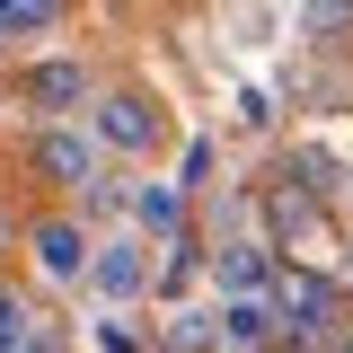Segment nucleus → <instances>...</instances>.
Listing matches in <instances>:
<instances>
[{
	"mask_svg": "<svg viewBox=\"0 0 353 353\" xmlns=\"http://www.w3.org/2000/svg\"><path fill=\"white\" fill-rule=\"evenodd\" d=\"M88 283H97V301H141V292H150V256H141V239H106V248L88 256Z\"/></svg>",
	"mask_w": 353,
	"mask_h": 353,
	"instance_id": "obj_1",
	"label": "nucleus"
},
{
	"mask_svg": "<svg viewBox=\"0 0 353 353\" xmlns=\"http://www.w3.org/2000/svg\"><path fill=\"white\" fill-rule=\"evenodd\" d=\"M97 141H106V150H150V141H159V115H150V97H132V88L97 97Z\"/></svg>",
	"mask_w": 353,
	"mask_h": 353,
	"instance_id": "obj_2",
	"label": "nucleus"
},
{
	"mask_svg": "<svg viewBox=\"0 0 353 353\" xmlns=\"http://www.w3.org/2000/svg\"><path fill=\"white\" fill-rule=\"evenodd\" d=\"M27 248H36V274H44V283H88V239L71 230V221H36Z\"/></svg>",
	"mask_w": 353,
	"mask_h": 353,
	"instance_id": "obj_3",
	"label": "nucleus"
},
{
	"mask_svg": "<svg viewBox=\"0 0 353 353\" xmlns=\"http://www.w3.org/2000/svg\"><path fill=\"white\" fill-rule=\"evenodd\" d=\"M327 309H336V292H327V283H309V274L274 283V327H283V336H301V345L327 327Z\"/></svg>",
	"mask_w": 353,
	"mask_h": 353,
	"instance_id": "obj_4",
	"label": "nucleus"
},
{
	"mask_svg": "<svg viewBox=\"0 0 353 353\" xmlns=\"http://www.w3.org/2000/svg\"><path fill=\"white\" fill-rule=\"evenodd\" d=\"M212 327H221V345H230V353H265L274 336H283V327H274V292H248V301H230Z\"/></svg>",
	"mask_w": 353,
	"mask_h": 353,
	"instance_id": "obj_5",
	"label": "nucleus"
},
{
	"mask_svg": "<svg viewBox=\"0 0 353 353\" xmlns=\"http://www.w3.org/2000/svg\"><path fill=\"white\" fill-rule=\"evenodd\" d=\"M36 168L53 176V185H97V141H88V132H44Z\"/></svg>",
	"mask_w": 353,
	"mask_h": 353,
	"instance_id": "obj_6",
	"label": "nucleus"
},
{
	"mask_svg": "<svg viewBox=\"0 0 353 353\" xmlns=\"http://www.w3.org/2000/svg\"><path fill=\"white\" fill-rule=\"evenodd\" d=\"M221 292H230V301H248V292H274V265H265L256 248H230V256H221Z\"/></svg>",
	"mask_w": 353,
	"mask_h": 353,
	"instance_id": "obj_7",
	"label": "nucleus"
},
{
	"mask_svg": "<svg viewBox=\"0 0 353 353\" xmlns=\"http://www.w3.org/2000/svg\"><path fill=\"white\" fill-rule=\"evenodd\" d=\"M132 212H141V230H168V239H176V221H185V185H141Z\"/></svg>",
	"mask_w": 353,
	"mask_h": 353,
	"instance_id": "obj_8",
	"label": "nucleus"
},
{
	"mask_svg": "<svg viewBox=\"0 0 353 353\" xmlns=\"http://www.w3.org/2000/svg\"><path fill=\"white\" fill-rule=\"evenodd\" d=\"M80 71H71V62H44V71H36V80H27V97H36V106H71V97H80Z\"/></svg>",
	"mask_w": 353,
	"mask_h": 353,
	"instance_id": "obj_9",
	"label": "nucleus"
},
{
	"mask_svg": "<svg viewBox=\"0 0 353 353\" xmlns=\"http://www.w3.org/2000/svg\"><path fill=\"white\" fill-rule=\"evenodd\" d=\"M62 18V0H0V36H36Z\"/></svg>",
	"mask_w": 353,
	"mask_h": 353,
	"instance_id": "obj_10",
	"label": "nucleus"
},
{
	"mask_svg": "<svg viewBox=\"0 0 353 353\" xmlns=\"http://www.w3.org/2000/svg\"><path fill=\"white\" fill-rule=\"evenodd\" d=\"M0 353H27V318H18V301H0Z\"/></svg>",
	"mask_w": 353,
	"mask_h": 353,
	"instance_id": "obj_11",
	"label": "nucleus"
},
{
	"mask_svg": "<svg viewBox=\"0 0 353 353\" xmlns=\"http://www.w3.org/2000/svg\"><path fill=\"white\" fill-rule=\"evenodd\" d=\"M336 353H353V336H345V345H336Z\"/></svg>",
	"mask_w": 353,
	"mask_h": 353,
	"instance_id": "obj_12",
	"label": "nucleus"
},
{
	"mask_svg": "<svg viewBox=\"0 0 353 353\" xmlns=\"http://www.w3.org/2000/svg\"><path fill=\"white\" fill-rule=\"evenodd\" d=\"M0 239H9V221H0Z\"/></svg>",
	"mask_w": 353,
	"mask_h": 353,
	"instance_id": "obj_13",
	"label": "nucleus"
}]
</instances>
